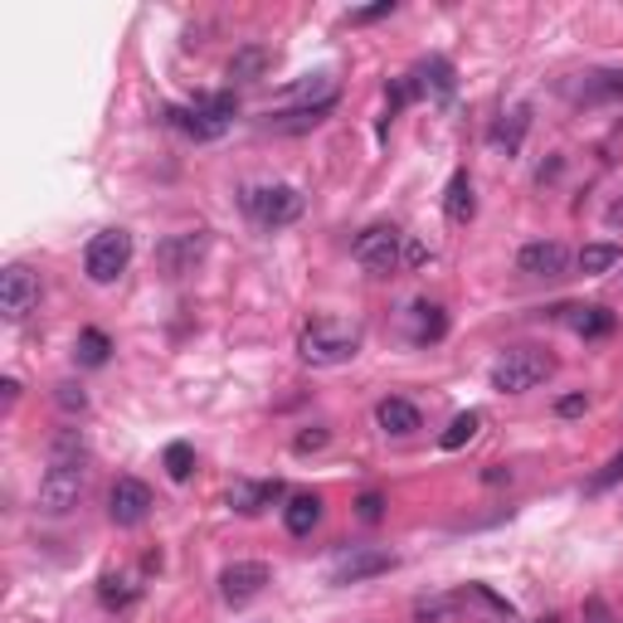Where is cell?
Instances as JSON below:
<instances>
[{
	"label": "cell",
	"mask_w": 623,
	"mask_h": 623,
	"mask_svg": "<svg viewBox=\"0 0 623 623\" xmlns=\"http://www.w3.org/2000/svg\"><path fill=\"white\" fill-rule=\"evenodd\" d=\"M234 112H239L234 93H215V98H195L191 108H166L161 118L171 122V127H181L185 137H195V142H220L224 132H230Z\"/></svg>",
	"instance_id": "4"
},
{
	"label": "cell",
	"mask_w": 623,
	"mask_h": 623,
	"mask_svg": "<svg viewBox=\"0 0 623 623\" xmlns=\"http://www.w3.org/2000/svg\"><path fill=\"white\" fill-rule=\"evenodd\" d=\"M321 522V497L317 492H297L293 502L283 506V526L293 536H312V526Z\"/></svg>",
	"instance_id": "23"
},
{
	"label": "cell",
	"mask_w": 623,
	"mask_h": 623,
	"mask_svg": "<svg viewBox=\"0 0 623 623\" xmlns=\"http://www.w3.org/2000/svg\"><path fill=\"white\" fill-rule=\"evenodd\" d=\"M83 487H88V467H83V439L74 429L59 433L54 439V453H49V473L39 477V492H35V506L45 516H69L78 506Z\"/></svg>",
	"instance_id": "1"
},
{
	"label": "cell",
	"mask_w": 623,
	"mask_h": 623,
	"mask_svg": "<svg viewBox=\"0 0 623 623\" xmlns=\"http://www.w3.org/2000/svg\"><path fill=\"white\" fill-rule=\"evenodd\" d=\"M321 443H327V429H307V433H297L293 439V453H317Z\"/></svg>",
	"instance_id": "34"
},
{
	"label": "cell",
	"mask_w": 623,
	"mask_h": 623,
	"mask_svg": "<svg viewBox=\"0 0 623 623\" xmlns=\"http://www.w3.org/2000/svg\"><path fill=\"white\" fill-rule=\"evenodd\" d=\"M386 15H394V0H380L370 10H351V25H370V20H386Z\"/></svg>",
	"instance_id": "33"
},
{
	"label": "cell",
	"mask_w": 623,
	"mask_h": 623,
	"mask_svg": "<svg viewBox=\"0 0 623 623\" xmlns=\"http://www.w3.org/2000/svg\"><path fill=\"white\" fill-rule=\"evenodd\" d=\"M565 268H570V248L560 239H536V244H526L516 254V273L526 278H565Z\"/></svg>",
	"instance_id": "13"
},
{
	"label": "cell",
	"mask_w": 623,
	"mask_h": 623,
	"mask_svg": "<svg viewBox=\"0 0 623 623\" xmlns=\"http://www.w3.org/2000/svg\"><path fill=\"white\" fill-rule=\"evenodd\" d=\"M244 215L258 224V230H283L303 215V195L293 185H248L244 191Z\"/></svg>",
	"instance_id": "5"
},
{
	"label": "cell",
	"mask_w": 623,
	"mask_h": 623,
	"mask_svg": "<svg viewBox=\"0 0 623 623\" xmlns=\"http://www.w3.org/2000/svg\"><path fill=\"white\" fill-rule=\"evenodd\" d=\"M356 512H361V522H380V516H386V497L380 492H366L356 502Z\"/></svg>",
	"instance_id": "32"
},
{
	"label": "cell",
	"mask_w": 623,
	"mask_h": 623,
	"mask_svg": "<svg viewBox=\"0 0 623 623\" xmlns=\"http://www.w3.org/2000/svg\"><path fill=\"white\" fill-rule=\"evenodd\" d=\"M205 248H210V234H205V230L171 234L161 248H156V268H161L166 278H181V273H191V268L200 264Z\"/></svg>",
	"instance_id": "12"
},
{
	"label": "cell",
	"mask_w": 623,
	"mask_h": 623,
	"mask_svg": "<svg viewBox=\"0 0 623 623\" xmlns=\"http://www.w3.org/2000/svg\"><path fill=\"white\" fill-rule=\"evenodd\" d=\"M0 390H5V404H15V400H20V380H15V376L0 380Z\"/></svg>",
	"instance_id": "37"
},
{
	"label": "cell",
	"mask_w": 623,
	"mask_h": 623,
	"mask_svg": "<svg viewBox=\"0 0 623 623\" xmlns=\"http://www.w3.org/2000/svg\"><path fill=\"white\" fill-rule=\"evenodd\" d=\"M400 248H404V234L394 230V224H370V230H361V239L351 244V258H356L370 278H390L404 258Z\"/></svg>",
	"instance_id": "7"
},
{
	"label": "cell",
	"mask_w": 623,
	"mask_h": 623,
	"mask_svg": "<svg viewBox=\"0 0 623 623\" xmlns=\"http://www.w3.org/2000/svg\"><path fill=\"white\" fill-rule=\"evenodd\" d=\"M585 410H589L585 394H565V400H555V414H560V419H575V414H585Z\"/></svg>",
	"instance_id": "35"
},
{
	"label": "cell",
	"mask_w": 623,
	"mask_h": 623,
	"mask_svg": "<svg viewBox=\"0 0 623 623\" xmlns=\"http://www.w3.org/2000/svg\"><path fill=\"white\" fill-rule=\"evenodd\" d=\"M297 356L317 370H337V366H351L361 356V327L356 321H337V317H317L303 327L297 337Z\"/></svg>",
	"instance_id": "2"
},
{
	"label": "cell",
	"mask_w": 623,
	"mask_h": 623,
	"mask_svg": "<svg viewBox=\"0 0 623 623\" xmlns=\"http://www.w3.org/2000/svg\"><path fill=\"white\" fill-rule=\"evenodd\" d=\"M268 64H273V49L268 45H244V49H234V59H230V78L234 83H258L268 74Z\"/></svg>",
	"instance_id": "22"
},
{
	"label": "cell",
	"mask_w": 623,
	"mask_h": 623,
	"mask_svg": "<svg viewBox=\"0 0 623 623\" xmlns=\"http://www.w3.org/2000/svg\"><path fill=\"white\" fill-rule=\"evenodd\" d=\"M331 108H337V102H327V108H283V112H268L264 127L278 132V137H297V132L321 127V122L331 118Z\"/></svg>",
	"instance_id": "16"
},
{
	"label": "cell",
	"mask_w": 623,
	"mask_h": 623,
	"mask_svg": "<svg viewBox=\"0 0 623 623\" xmlns=\"http://www.w3.org/2000/svg\"><path fill=\"white\" fill-rule=\"evenodd\" d=\"M477 429H482V414H477V410H463L459 414V419H453L449 424V429H443V453H459L463 449V443H473L477 439Z\"/></svg>",
	"instance_id": "27"
},
{
	"label": "cell",
	"mask_w": 623,
	"mask_h": 623,
	"mask_svg": "<svg viewBox=\"0 0 623 623\" xmlns=\"http://www.w3.org/2000/svg\"><path fill=\"white\" fill-rule=\"evenodd\" d=\"M443 215H449L453 224H467L477 215V195H473V181H467V171H453L449 191H443Z\"/></svg>",
	"instance_id": "21"
},
{
	"label": "cell",
	"mask_w": 623,
	"mask_h": 623,
	"mask_svg": "<svg viewBox=\"0 0 623 623\" xmlns=\"http://www.w3.org/2000/svg\"><path fill=\"white\" fill-rule=\"evenodd\" d=\"M108 337H102V331L98 327H88V331H78V351H74V356L83 361V366H102V361H108Z\"/></svg>",
	"instance_id": "28"
},
{
	"label": "cell",
	"mask_w": 623,
	"mask_h": 623,
	"mask_svg": "<svg viewBox=\"0 0 623 623\" xmlns=\"http://www.w3.org/2000/svg\"><path fill=\"white\" fill-rule=\"evenodd\" d=\"M555 376V356L536 346H512L492 361V390L497 394H526Z\"/></svg>",
	"instance_id": "3"
},
{
	"label": "cell",
	"mask_w": 623,
	"mask_h": 623,
	"mask_svg": "<svg viewBox=\"0 0 623 623\" xmlns=\"http://www.w3.org/2000/svg\"><path fill=\"white\" fill-rule=\"evenodd\" d=\"M376 424H380L386 433H394V439H404V433L424 429L419 410H414L410 400H400V394H390V400H380V404H376Z\"/></svg>",
	"instance_id": "18"
},
{
	"label": "cell",
	"mask_w": 623,
	"mask_h": 623,
	"mask_svg": "<svg viewBox=\"0 0 623 623\" xmlns=\"http://www.w3.org/2000/svg\"><path fill=\"white\" fill-rule=\"evenodd\" d=\"M161 463H166V473H171L175 482H185V477L195 473V449H191V443H171Z\"/></svg>",
	"instance_id": "29"
},
{
	"label": "cell",
	"mask_w": 623,
	"mask_h": 623,
	"mask_svg": "<svg viewBox=\"0 0 623 623\" xmlns=\"http://www.w3.org/2000/svg\"><path fill=\"white\" fill-rule=\"evenodd\" d=\"M443 331H449V312L439 303H414L410 307V341L429 346V341H443Z\"/></svg>",
	"instance_id": "19"
},
{
	"label": "cell",
	"mask_w": 623,
	"mask_h": 623,
	"mask_svg": "<svg viewBox=\"0 0 623 623\" xmlns=\"http://www.w3.org/2000/svg\"><path fill=\"white\" fill-rule=\"evenodd\" d=\"M35 307H39V278L25 264H10L0 273V312H5V321H25Z\"/></svg>",
	"instance_id": "9"
},
{
	"label": "cell",
	"mask_w": 623,
	"mask_h": 623,
	"mask_svg": "<svg viewBox=\"0 0 623 623\" xmlns=\"http://www.w3.org/2000/svg\"><path fill=\"white\" fill-rule=\"evenodd\" d=\"M419 88H433V98L449 102L453 98V64L449 59H429V64H419Z\"/></svg>",
	"instance_id": "26"
},
{
	"label": "cell",
	"mask_w": 623,
	"mask_h": 623,
	"mask_svg": "<svg viewBox=\"0 0 623 623\" xmlns=\"http://www.w3.org/2000/svg\"><path fill=\"white\" fill-rule=\"evenodd\" d=\"M283 497H288V487L278 482V477H273V482H248V477H239V482L230 487V506L239 516H258L264 506L283 502Z\"/></svg>",
	"instance_id": "15"
},
{
	"label": "cell",
	"mask_w": 623,
	"mask_h": 623,
	"mask_svg": "<svg viewBox=\"0 0 623 623\" xmlns=\"http://www.w3.org/2000/svg\"><path fill=\"white\" fill-rule=\"evenodd\" d=\"M526 132H532V108L526 102H516V108H506L502 118H497V127L487 132V142H492L497 156H516L526 142Z\"/></svg>",
	"instance_id": "14"
},
{
	"label": "cell",
	"mask_w": 623,
	"mask_h": 623,
	"mask_svg": "<svg viewBox=\"0 0 623 623\" xmlns=\"http://www.w3.org/2000/svg\"><path fill=\"white\" fill-rule=\"evenodd\" d=\"M614 482H623V453H614V459H609V463L599 467L595 477H589V482H585V492H589V497H599V492H609V487H614Z\"/></svg>",
	"instance_id": "30"
},
{
	"label": "cell",
	"mask_w": 623,
	"mask_h": 623,
	"mask_svg": "<svg viewBox=\"0 0 623 623\" xmlns=\"http://www.w3.org/2000/svg\"><path fill=\"white\" fill-rule=\"evenodd\" d=\"M273 585V570L264 565V560H234L230 570L220 575V595H224V604H248V599H258L264 589Z\"/></svg>",
	"instance_id": "10"
},
{
	"label": "cell",
	"mask_w": 623,
	"mask_h": 623,
	"mask_svg": "<svg viewBox=\"0 0 623 623\" xmlns=\"http://www.w3.org/2000/svg\"><path fill=\"white\" fill-rule=\"evenodd\" d=\"M619 258H623L619 244H585V248H579V273H585V278H604L609 268H619Z\"/></svg>",
	"instance_id": "25"
},
{
	"label": "cell",
	"mask_w": 623,
	"mask_h": 623,
	"mask_svg": "<svg viewBox=\"0 0 623 623\" xmlns=\"http://www.w3.org/2000/svg\"><path fill=\"white\" fill-rule=\"evenodd\" d=\"M394 555L380 546H341L337 560H331V585H361L370 575H390Z\"/></svg>",
	"instance_id": "8"
},
{
	"label": "cell",
	"mask_w": 623,
	"mask_h": 623,
	"mask_svg": "<svg viewBox=\"0 0 623 623\" xmlns=\"http://www.w3.org/2000/svg\"><path fill=\"white\" fill-rule=\"evenodd\" d=\"M487 482H512V467H487Z\"/></svg>",
	"instance_id": "38"
},
{
	"label": "cell",
	"mask_w": 623,
	"mask_h": 623,
	"mask_svg": "<svg viewBox=\"0 0 623 623\" xmlns=\"http://www.w3.org/2000/svg\"><path fill=\"white\" fill-rule=\"evenodd\" d=\"M132 264V234L127 230H102L88 239V248H83V273L93 278L98 288L118 283L122 273H127Z\"/></svg>",
	"instance_id": "6"
},
{
	"label": "cell",
	"mask_w": 623,
	"mask_h": 623,
	"mask_svg": "<svg viewBox=\"0 0 623 623\" xmlns=\"http://www.w3.org/2000/svg\"><path fill=\"white\" fill-rule=\"evenodd\" d=\"M565 312V321H570V331L575 337H585V341H595V337H609V331L619 327V317L609 307H560Z\"/></svg>",
	"instance_id": "20"
},
{
	"label": "cell",
	"mask_w": 623,
	"mask_h": 623,
	"mask_svg": "<svg viewBox=\"0 0 623 623\" xmlns=\"http://www.w3.org/2000/svg\"><path fill=\"white\" fill-rule=\"evenodd\" d=\"M575 102H623V69H595L575 83Z\"/></svg>",
	"instance_id": "17"
},
{
	"label": "cell",
	"mask_w": 623,
	"mask_h": 623,
	"mask_svg": "<svg viewBox=\"0 0 623 623\" xmlns=\"http://www.w3.org/2000/svg\"><path fill=\"white\" fill-rule=\"evenodd\" d=\"M604 224H609V230H623V200H614L604 210Z\"/></svg>",
	"instance_id": "36"
},
{
	"label": "cell",
	"mask_w": 623,
	"mask_h": 623,
	"mask_svg": "<svg viewBox=\"0 0 623 623\" xmlns=\"http://www.w3.org/2000/svg\"><path fill=\"white\" fill-rule=\"evenodd\" d=\"M98 599H102L108 609H127L132 599H137V585H132L127 570H108V575L98 579Z\"/></svg>",
	"instance_id": "24"
},
{
	"label": "cell",
	"mask_w": 623,
	"mask_h": 623,
	"mask_svg": "<svg viewBox=\"0 0 623 623\" xmlns=\"http://www.w3.org/2000/svg\"><path fill=\"white\" fill-rule=\"evenodd\" d=\"M54 400H59V410H69V414H83V410H88V394H83L78 386H59Z\"/></svg>",
	"instance_id": "31"
},
{
	"label": "cell",
	"mask_w": 623,
	"mask_h": 623,
	"mask_svg": "<svg viewBox=\"0 0 623 623\" xmlns=\"http://www.w3.org/2000/svg\"><path fill=\"white\" fill-rule=\"evenodd\" d=\"M541 623H560V619H555V614H550V619H541Z\"/></svg>",
	"instance_id": "39"
},
{
	"label": "cell",
	"mask_w": 623,
	"mask_h": 623,
	"mask_svg": "<svg viewBox=\"0 0 623 623\" xmlns=\"http://www.w3.org/2000/svg\"><path fill=\"white\" fill-rule=\"evenodd\" d=\"M108 516L118 526H142L151 516V487L142 477H118L108 492Z\"/></svg>",
	"instance_id": "11"
}]
</instances>
